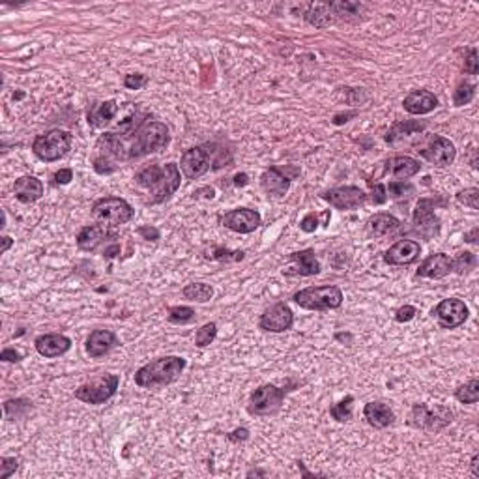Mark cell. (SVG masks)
Masks as SVG:
<instances>
[{
	"label": "cell",
	"mask_w": 479,
	"mask_h": 479,
	"mask_svg": "<svg viewBox=\"0 0 479 479\" xmlns=\"http://www.w3.org/2000/svg\"><path fill=\"white\" fill-rule=\"evenodd\" d=\"M135 184L150 193V203L159 204L165 203L168 197H173L180 187V168L174 163L167 165H156L152 163L148 167L141 168L135 174Z\"/></svg>",
	"instance_id": "6da1fadb"
},
{
	"label": "cell",
	"mask_w": 479,
	"mask_h": 479,
	"mask_svg": "<svg viewBox=\"0 0 479 479\" xmlns=\"http://www.w3.org/2000/svg\"><path fill=\"white\" fill-rule=\"evenodd\" d=\"M216 144H201L195 148L186 150L180 159V171L187 180H197L206 174L210 168L227 167L233 162L228 150H214Z\"/></svg>",
	"instance_id": "7a4b0ae2"
},
{
	"label": "cell",
	"mask_w": 479,
	"mask_h": 479,
	"mask_svg": "<svg viewBox=\"0 0 479 479\" xmlns=\"http://www.w3.org/2000/svg\"><path fill=\"white\" fill-rule=\"evenodd\" d=\"M186 369V359L180 356H165L143 366L135 372V384L141 388H159L174 382Z\"/></svg>",
	"instance_id": "3957f363"
},
{
	"label": "cell",
	"mask_w": 479,
	"mask_h": 479,
	"mask_svg": "<svg viewBox=\"0 0 479 479\" xmlns=\"http://www.w3.org/2000/svg\"><path fill=\"white\" fill-rule=\"evenodd\" d=\"M171 143V133L163 122H146L139 127L127 144V159H139V157L148 156L163 152Z\"/></svg>",
	"instance_id": "277c9868"
},
{
	"label": "cell",
	"mask_w": 479,
	"mask_h": 479,
	"mask_svg": "<svg viewBox=\"0 0 479 479\" xmlns=\"http://www.w3.org/2000/svg\"><path fill=\"white\" fill-rule=\"evenodd\" d=\"M135 216V210L129 206L127 201L120 197H105L100 198L92 206V217L96 219L97 225L105 228H114L132 221Z\"/></svg>",
	"instance_id": "5b68a950"
},
{
	"label": "cell",
	"mask_w": 479,
	"mask_h": 479,
	"mask_svg": "<svg viewBox=\"0 0 479 479\" xmlns=\"http://www.w3.org/2000/svg\"><path fill=\"white\" fill-rule=\"evenodd\" d=\"M294 301L309 311H329L343 304V292L339 287L324 285V287H307L294 294Z\"/></svg>",
	"instance_id": "8992f818"
},
{
	"label": "cell",
	"mask_w": 479,
	"mask_h": 479,
	"mask_svg": "<svg viewBox=\"0 0 479 479\" xmlns=\"http://www.w3.org/2000/svg\"><path fill=\"white\" fill-rule=\"evenodd\" d=\"M73 143V135L66 129H51V132L38 135L32 143V152L42 162H58L70 152Z\"/></svg>",
	"instance_id": "52a82bcc"
},
{
	"label": "cell",
	"mask_w": 479,
	"mask_h": 479,
	"mask_svg": "<svg viewBox=\"0 0 479 479\" xmlns=\"http://www.w3.org/2000/svg\"><path fill=\"white\" fill-rule=\"evenodd\" d=\"M120 386L118 375H102L90 382L83 384L75 389V399L86 402V405H103L116 393Z\"/></svg>",
	"instance_id": "ba28073f"
},
{
	"label": "cell",
	"mask_w": 479,
	"mask_h": 479,
	"mask_svg": "<svg viewBox=\"0 0 479 479\" xmlns=\"http://www.w3.org/2000/svg\"><path fill=\"white\" fill-rule=\"evenodd\" d=\"M453 421V412L448 407L429 408L425 405H414L412 414H410V425L421 431L438 432L443 427H448Z\"/></svg>",
	"instance_id": "9c48e42d"
},
{
	"label": "cell",
	"mask_w": 479,
	"mask_h": 479,
	"mask_svg": "<svg viewBox=\"0 0 479 479\" xmlns=\"http://www.w3.org/2000/svg\"><path fill=\"white\" fill-rule=\"evenodd\" d=\"M285 389L277 388L274 384H264L251 393L249 414L253 416H269L276 414L285 401Z\"/></svg>",
	"instance_id": "30bf717a"
},
{
	"label": "cell",
	"mask_w": 479,
	"mask_h": 479,
	"mask_svg": "<svg viewBox=\"0 0 479 479\" xmlns=\"http://www.w3.org/2000/svg\"><path fill=\"white\" fill-rule=\"evenodd\" d=\"M432 315L437 317L438 326H440V328L455 329L466 322L468 307L462 299L448 298V299H442V301L434 307Z\"/></svg>",
	"instance_id": "8fae6325"
},
{
	"label": "cell",
	"mask_w": 479,
	"mask_h": 479,
	"mask_svg": "<svg viewBox=\"0 0 479 479\" xmlns=\"http://www.w3.org/2000/svg\"><path fill=\"white\" fill-rule=\"evenodd\" d=\"M414 227L423 238H434L440 230V221L434 216V201L432 198H419L412 216Z\"/></svg>",
	"instance_id": "7c38bea8"
},
{
	"label": "cell",
	"mask_w": 479,
	"mask_h": 479,
	"mask_svg": "<svg viewBox=\"0 0 479 479\" xmlns=\"http://www.w3.org/2000/svg\"><path fill=\"white\" fill-rule=\"evenodd\" d=\"M419 154L425 157L429 163L437 165V167H449L451 163L455 162L457 150L455 144L451 143L449 139L434 135L425 148L419 150Z\"/></svg>",
	"instance_id": "4fadbf2b"
},
{
	"label": "cell",
	"mask_w": 479,
	"mask_h": 479,
	"mask_svg": "<svg viewBox=\"0 0 479 479\" xmlns=\"http://www.w3.org/2000/svg\"><path fill=\"white\" fill-rule=\"evenodd\" d=\"M294 324V313L292 309L287 306V304H276L269 309L264 311V315L260 317V329L264 331H272V333H281V331H287V329L292 328Z\"/></svg>",
	"instance_id": "5bb4252c"
},
{
	"label": "cell",
	"mask_w": 479,
	"mask_h": 479,
	"mask_svg": "<svg viewBox=\"0 0 479 479\" xmlns=\"http://www.w3.org/2000/svg\"><path fill=\"white\" fill-rule=\"evenodd\" d=\"M262 223V217L257 210L251 208H236L230 210L228 214L223 217V225L230 228L233 233L238 234H251L255 233Z\"/></svg>",
	"instance_id": "9a60e30c"
},
{
	"label": "cell",
	"mask_w": 479,
	"mask_h": 479,
	"mask_svg": "<svg viewBox=\"0 0 479 479\" xmlns=\"http://www.w3.org/2000/svg\"><path fill=\"white\" fill-rule=\"evenodd\" d=\"M322 198L337 210H354L366 204L367 195L359 187L345 186L337 187V189H329V191L324 193Z\"/></svg>",
	"instance_id": "2e32d148"
},
{
	"label": "cell",
	"mask_w": 479,
	"mask_h": 479,
	"mask_svg": "<svg viewBox=\"0 0 479 479\" xmlns=\"http://www.w3.org/2000/svg\"><path fill=\"white\" fill-rule=\"evenodd\" d=\"M290 258V266L283 269L285 276H301V277H311L320 274V262L315 257L313 249H304V251H296L288 255Z\"/></svg>",
	"instance_id": "e0dca14e"
},
{
	"label": "cell",
	"mask_w": 479,
	"mask_h": 479,
	"mask_svg": "<svg viewBox=\"0 0 479 479\" xmlns=\"http://www.w3.org/2000/svg\"><path fill=\"white\" fill-rule=\"evenodd\" d=\"M421 246L414 240H401L384 253V262L389 266H407L418 260Z\"/></svg>",
	"instance_id": "ac0fdd59"
},
{
	"label": "cell",
	"mask_w": 479,
	"mask_h": 479,
	"mask_svg": "<svg viewBox=\"0 0 479 479\" xmlns=\"http://www.w3.org/2000/svg\"><path fill=\"white\" fill-rule=\"evenodd\" d=\"M453 272V258L446 253H434L419 264L418 276L425 279H443Z\"/></svg>",
	"instance_id": "d6986e66"
},
{
	"label": "cell",
	"mask_w": 479,
	"mask_h": 479,
	"mask_svg": "<svg viewBox=\"0 0 479 479\" xmlns=\"http://www.w3.org/2000/svg\"><path fill=\"white\" fill-rule=\"evenodd\" d=\"M38 354L43 358H58L72 348V339L62 333H45L34 341Z\"/></svg>",
	"instance_id": "ffe728a7"
},
{
	"label": "cell",
	"mask_w": 479,
	"mask_h": 479,
	"mask_svg": "<svg viewBox=\"0 0 479 479\" xmlns=\"http://www.w3.org/2000/svg\"><path fill=\"white\" fill-rule=\"evenodd\" d=\"M118 345V339L111 329H94L86 339V352L90 358H102Z\"/></svg>",
	"instance_id": "44dd1931"
},
{
	"label": "cell",
	"mask_w": 479,
	"mask_h": 479,
	"mask_svg": "<svg viewBox=\"0 0 479 479\" xmlns=\"http://www.w3.org/2000/svg\"><path fill=\"white\" fill-rule=\"evenodd\" d=\"M402 107L410 114H427L438 107V97L429 90H414L402 100Z\"/></svg>",
	"instance_id": "7402d4cb"
},
{
	"label": "cell",
	"mask_w": 479,
	"mask_h": 479,
	"mask_svg": "<svg viewBox=\"0 0 479 479\" xmlns=\"http://www.w3.org/2000/svg\"><path fill=\"white\" fill-rule=\"evenodd\" d=\"M260 186L268 195L283 197L288 191V187H290V176H287L283 168L269 167L260 176Z\"/></svg>",
	"instance_id": "603a6c76"
},
{
	"label": "cell",
	"mask_w": 479,
	"mask_h": 479,
	"mask_svg": "<svg viewBox=\"0 0 479 479\" xmlns=\"http://www.w3.org/2000/svg\"><path fill=\"white\" fill-rule=\"evenodd\" d=\"M13 193L19 203L32 204L40 201L43 195V184L42 180H38L36 176H21L15 180L13 184Z\"/></svg>",
	"instance_id": "cb8c5ba5"
},
{
	"label": "cell",
	"mask_w": 479,
	"mask_h": 479,
	"mask_svg": "<svg viewBox=\"0 0 479 479\" xmlns=\"http://www.w3.org/2000/svg\"><path fill=\"white\" fill-rule=\"evenodd\" d=\"M304 19L311 26H317V29H326L329 24L336 23V10L331 6V2H311L307 6L306 13H304Z\"/></svg>",
	"instance_id": "d4e9b609"
},
{
	"label": "cell",
	"mask_w": 479,
	"mask_h": 479,
	"mask_svg": "<svg viewBox=\"0 0 479 479\" xmlns=\"http://www.w3.org/2000/svg\"><path fill=\"white\" fill-rule=\"evenodd\" d=\"M363 416H366L367 423L375 427V429H386V427H389L395 421L393 410L386 402L380 401L367 402L366 408H363Z\"/></svg>",
	"instance_id": "484cf974"
},
{
	"label": "cell",
	"mask_w": 479,
	"mask_h": 479,
	"mask_svg": "<svg viewBox=\"0 0 479 479\" xmlns=\"http://www.w3.org/2000/svg\"><path fill=\"white\" fill-rule=\"evenodd\" d=\"M111 236L113 234L109 233V228L102 227V225H86L77 234V246L83 251H96L97 247Z\"/></svg>",
	"instance_id": "4316f807"
},
{
	"label": "cell",
	"mask_w": 479,
	"mask_h": 479,
	"mask_svg": "<svg viewBox=\"0 0 479 479\" xmlns=\"http://www.w3.org/2000/svg\"><path fill=\"white\" fill-rule=\"evenodd\" d=\"M386 171L393 174L395 180H402L405 182V180L416 176L421 171V165H419L418 159H414L410 156H395L388 159Z\"/></svg>",
	"instance_id": "83f0119b"
},
{
	"label": "cell",
	"mask_w": 479,
	"mask_h": 479,
	"mask_svg": "<svg viewBox=\"0 0 479 479\" xmlns=\"http://www.w3.org/2000/svg\"><path fill=\"white\" fill-rule=\"evenodd\" d=\"M118 113V105L114 100L94 103L88 111V124L92 127H105Z\"/></svg>",
	"instance_id": "f1b7e54d"
},
{
	"label": "cell",
	"mask_w": 479,
	"mask_h": 479,
	"mask_svg": "<svg viewBox=\"0 0 479 479\" xmlns=\"http://www.w3.org/2000/svg\"><path fill=\"white\" fill-rule=\"evenodd\" d=\"M425 127L427 122H423V120H402V122H397L386 135V143L395 144L399 139L412 137V135L425 132Z\"/></svg>",
	"instance_id": "f546056e"
},
{
	"label": "cell",
	"mask_w": 479,
	"mask_h": 479,
	"mask_svg": "<svg viewBox=\"0 0 479 479\" xmlns=\"http://www.w3.org/2000/svg\"><path fill=\"white\" fill-rule=\"evenodd\" d=\"M367 228H369V233H371L372 236L382 238V236L397 233V230L401 228V221H399L395 216H389V214H375V216L367 221Z\"/></svg>",
	"instance_id": "4dcf8cb0"
},
{
	"label": "cell",
	"mask_w": 479,
	"mask_h": 479,
	"mask_svg": "<svg viewBox=\"0 0 479 479\" xmlns=\"http://www.w3.org/2000/svg\"><path fill=\"white\" fill-rule=\"evenodd\" d=\"M184 298L191 299V301H198V304H206L214 296V288L206 285V283H189L184 288Z\"/></svg>",
	"instance_id": "1f68e13d"
},
{
	"label": "cell",
	"mask_w": 479,
	"mask_h": 479,
	"mask_svg": "<svg viewBox=\"0 0 479 479\" xmlns=\"http://www.w3.org/2000/svg\"><path fill=\"white\" fill-rule=\"evenodd\" d=\"M455 397L459 402L464 405H476L479 401V380L472 378L470 382L462 384L455 389Z\"/></svg>",
	"instance_id": "d6a6232c"
},
{
	"label": "cell",
	"mask_w": 479,
	"mask_h": 479,
	"mask_svg": "<svg viewBox=\"0 0 479 479\" xmlns=\"http://www.w3.org/2000/svg\"><path fill=\"white\" fill-rule=\"evenodd\" d=\"M30 410H32V405L29 401H24V399H10V401L4 402V414L12 421L24 418Z\"/></svg>",
	"instance_id": "836d02e7"
},
{
	"label": "cell",
	"mask_w": 479,
	"mask_h": 479,
	"mask_svg": "<svg viewBox=\"0 0 479 479\" xmlns=\"http://www.w3.org/2000/svg\"><path fill=\"white\" fill-rule=\"evenodd\" d=\"M195 317H197L195 309L187 306H176L168 309V322L173 324H189L195 320Z\"/></svg>",
	"instance_id": "e575fe53"
},
{
	"label": "cell",
	"mask_w": 479,
	"mask_h": 479,
	"mask_svg": "<svg viewBox=\"0 0 479 479\" xmlns=\"http://www.w3.org/2000/svg\"><path fill=\"white\" fill-rule=\"evenodd\" d=\"M216 336H217V324L216 322L204 324L203 328L197 329V333H195V345H197L198 348L208 347V345L214 343Z\"/></svg>",
	"instance_id": "d590c367"
},
{
	"label": "cell",
	"mask_w": 479,
	"mask_h": 479,
	"mask_svg": "<svg viewBox=\"0 0 479 479\" xmlns=\"http://www.w3.org/2000/svg\"><path fill=\"white\" fill-rule=\"evenodd\" d=\"M352 402H354V397L348 395L347 399H343L341 402L333 405V407L329 408L331 418L337 419V421H348V419L352 418Z\"/></svg>",
	"instance_id": "8d00e7d4"
},
{
	"label": "cell",
	"mask_w": 479,
	"mask_h": 479,
	"mask_svg": "<svg viewBox=\"0 0 479 479\" xmlns=\"http://www.w3.org/2000/svg\"><path fill=\"white\" fill-rule=\"evenodd\" d=\"M473 96H476V86L464 81L457 86L455 94H453V103H455V107H462V105H468L472 102Z\"/></svg>",
	"instance_id": "74e56055"
},
{
	"label": "cell",
	"mask_w": 479,
	"mask_h": 479,
	"mask_svg": "<svg viewBox=\"0 0 479 479\" xmlns=\"http://www.w3.org/2000/svg\"><path fill=\"white\" fill-rule=\"evenodd\" d=\"M476 266H478V257L470 251L459 253L455 260H453V269H455L457 274H461V276L462 274H468Z\"/></svg>",
	"instance_id": "f35d334b"
},
{
	"label": "cell",
	"mask_w": 479,
	"mask_h": 479,
	"mask_svg": "<svg viewBox=\"0 0 479 479\" xmlns=\"http://www.w3.org/2000/svg\"><path fill=\"white\" fill-rule=\"evenodd\" d=\"M331 6L336 10V15L341 19H350L352 15H359L361 12V4L358 2H331Z\"/></svg>",
	"instance_id": "ab89813d"
},
{
	"label": "cell",
	"mask_w": 479,
	"mask_h": 479,
	"mask_svg": "<svg viewBox=\"0 0 479 479\" xmlns=\"http://www.w3.org/2000/svg\"><path fill=\"white\" fill-rule=\"evenodd\" d=\"M386 191L389 193V197L391 198H402L408 197V195H412L414 186H410L408 182H402V180H393V182H389V186Z\"/></svg>",
	"instance_id": "60d3db41"
},
{
	"label": "cell",
	"mask_w": 479,
	"mask_h": 479,
	"mask_svg": "<svg viewBox=\"0 0 479 479\" xmlns=\"http://www.w3.org/2000/svg\"><path fill=\"white\" fill-rule=\"evenodd\" d=\"M457 201L468 208L479 210V189L478 187H468V189H462V191L457 193Z\"/></svg>",
	"instance_id": "b9f144b4"
},
{
	"label": "cell",
	"mask_w": 479,
	"mask_h": 479,
	"mask_svg": "<svg viewBox=\"0 0 479 479\" xmlns=\"http://www.w3.org/2000/svg\"><path fill=\"white\" fill-rule=\"evenodd\" d=\"M246 253L244 251H230V249H223V247H217L212 253V258H216L219 262H238V260H244Z\"/></svg>",
	"instance_id": "7bdbcfd3"
},
{
	"label": "cell",
	"mask_w": 479,
	"mask_h": 479,
	"mask_svg": "<svg viewBox=\"0 0 479 479\" xmlns=\"http://www.w3.org/2000/svg\"><path fill=\"white\" fill-rule=\"evenodd\" d=\"M17 459L15 457H2L0 459V479H8L17 470Z\"/></svg>",
	"instance_id": "ee69618b"
},
{
	"label": "cell",
	"mask_w": 479,
	"mask_h": 479,
	"mask_svg": "<svg viewBox=\"0 0 479 479\" xmlns=\"http://www.w3.org/2000/svg\"><path fill=\"white\" fill-rule=\"evenodd\" d=\"M146 83H148V77L143 73H129L124 79V86L129 90H141Z\"/></svg>",
	"instance_id": "f6af8a7d"
},
{
	"label": "cell",
	"mask_w": 479,
	"mask_h": 479,
	"mask_svg": "<svg viewBox=\"0 0 479 479\" xmlns=\"http://www.w3.org/2000/svg\"><path fill=\"white\" fill-rule=\"evenodd\" d=\"M94 171H96L97 174H111L116 171V165H114L109 157L97 156L96 159H94Z\"/></svg>",
	"instance_id": "bcb514c9"
},
{
	"label": "cell",
	"mask_w": 479,
	"mask_h": 479,
	"mask_svg": "<svg viewBox=\"0 0 479 479\" xmlns=\"http://www.w3.org/2000/svg\"><path fill=\"white\" fill-rule=\"evenodd\" d=\"M464 72L468 75H478L479 72V60H478V49H470L468 58L464 60Z\"/></svg>",
	"instance_id": "7dc6e473"
},
{
	"label": "cell",
	"mask_w": 479,
	"mask_h": 479,
	"mask_svg": "<svg viewBox=\"0 0 479 479\" xmlns=\"http://www.w3.org/2000/svg\"><path fill=\"white\" fill-rule=\"evenodd\" d=\"M416 315H418V309L414 306H405L401 307V309H397L395 313V320L397 322H410V320H414L416 318Z\"/></svg>",
	"instance_id": "c3c4849f"
},
{
	"label": "cell",
	"mask_w": 479,
	"mask_h": 479,
	"mask_svg": "<svg viewBox=\"0 0 479 479\" xmlns=\"http://www.w3.org/2000/svg\"><path fill=\"white\" fill-rule=\"evenodd\" d=\"M299 228H301L304 233H315L318 228L317 214H307V216L301 219V223H299Z\"/></svg>",
	"instance_id": "681fc988"
},
{
	"label": "cell",
	"mask_w": 479,
	"mask_h": 479,
	"mask_svg": "<svg viewBox=\"0 0 479 479\" xmlns=\"http://www.w3.org/2000/svg\"><path fill=\"white\" fill-rule=\"evenodd\" d=\"M53 180L56 186H66V184H70L73 180V171L72 168H60V171L54 173Z\"/></svg>",
	"instance_id": "f907efd6"
},
{
	"label": "cell",
	"mask_w": 479,
	"mask_h": 479,
	"mask_svg": "<svg viewBox=\"0 0 479 479\" xmlns=\"http://www.w3.org/2000/svg\"><path fill=\"white\" fill-rule=\"evenodd\" d=\"M372 187V204H384L388 201V195H386V186L382 184H371Z\"/></svg>",
	"instance_id": "816d5d0a"
},
{
	"label": "cell",
	"mask_w": 479,
	"mask_h": 479,
	"mask_svg": "<svg viewBox=\"0 0 479 479\" xmlns=\"http://www.w3.org/2000/svg\"><path fill=\"white\" fill-rule=\"evenodd\" d=\"M139 236H143V240H150V242H156L159 240V230L156 227H150V225H144V227H139Z\"/></svg>",
	"instance_id": "f5cc1de1"
},
{
	"label": "cell",
	"mask_w": 479,
	"mask_h": 479,
	"mask_svg": "<svg viewBox=\"0 0 479 479\" xmlns=\"http://www.w3.org/2000/svg\"><path fill=\"white\" fill-rule=\"evenodd\" d=\"M0 359H2V361H12V363H17V361L23 359V356H21V352H17L15 348H4L2 354H0Z\"/></svg>",
	"instance_id": "db71d44e"
},
{
	"label": "cell",
	"mask_w": 479,
	"mask_h": 479,
	"mask_svg": "<svg viewBox=\"0 0 479 479\" xmlns=\"http://www.w3.org/2000/svg\"><path fill=\"white\" fill-rule=\"evenodd\" d=\"M227 438L230 442H246L247 438H249V431H247L246 427H242V429H236V431L228 432Z\"/></svg>",
	"instance_id": "11a10c76"
},
{
	"label": "cell",
	"mask_w": 479,
	"mask_h": 479,
	"mask_svg": "<svg viewBox=\"0 0 479 479\" xmlns=\"http://www.w3.org/2000/svg\"><path fill=\"white\" fill-rule=\"evenodd\" d=\"M356 116V113H341V114H336L333 116V124L336 126H341V124H345V122H348V118H354Z\"/></svg>",
	"instance_id": "9f6ffc18"
},
{
	"label": "cell",
	"mask_w": 479,
	"mask_h": 479,
	"mask_svg": "<svg viewBox=\"0 0 479 479\" xmlns=\"http://www.w3.org/2000/svg\"><path fill=\"white\" fill-rule=\"evenodd\" d=\"M249 184V176L246 173H238L234 176V186L236 187H244Z\"/></svg>",
	"instance_id": "6f0895ef"
},
{
	"label": "cell",
	"mask_w": 479,
	"mask_h": 479,
	"mask_svg": "<svg viewBox=\"0 0 479 479\" xmlns=\"http://www.w3.org/2000/svg\"><path fill=\"white\" fill-rule=\"evenodd\" d=\"M116 255H120L118 244H113V246L105 247V251H103V257H107V258H113V257H116Z\"/></svg>",
	"instance_id": "680465c9"
},
{
	"label": "cell",
	"mask_w": 479,
	"mask_h": 479,
	"mask_svg": "<svg viewBox=\"0 0 479 479\" xmlns=\"http://www.w3.org/2000/svg\"><path fill=\"white\" fill-rule=\"evenodd\" d=\"M478 234H479V228H472L470 233L464 234V242H468V244H478Z\"/></svg>",
	"instance_id": "91938a15"
},
{
	"label": "cell",
	"mask_w": 479,
	"mask_h": 479,
	"mask_svg": "<svg viewBox=\"0 0 479 479\" xmlns=\"http://www.w3.org/2000/svg\"><path fill=\"white\" fill-rule=\"evenodd\" d=\"M470 466H472V473L476 476V478H479V457L473 455L472 457V462H470Z\"/></svg>",
	"instance_id": "94428289"
},
{
	"label": "cell",
	"mask_w": 479,
	"mask_h": 479,
	"mask_svg": "<svg viewBox=\"0 0 479 479\" xmlns=\"http://www.w3.org/2000/svg\"><path fill=\"white\" fill-rule=\"evenodd\" d=\"M12 246H13V240L10 238V236H4V238H2V249H0V253H6Z\"/></svg>",
	"instance_id": "6125c7cd"
},
{
	"label": "cell",
	"mask_w": 479,
	"mask_h": 479,
	"mask_svg": "<svg viewBox=\"0 0 479 479\" xmlns=\"http://www.w3.org/2000/svg\"><path fill=\"white\" fill-rule=\"evenodd\" d=\"M247 476L251 478V476H266V472H260V470H251V472H247Z\"/></svg>",
	"instance_id": "be15d7a7"
}]
</instances>
